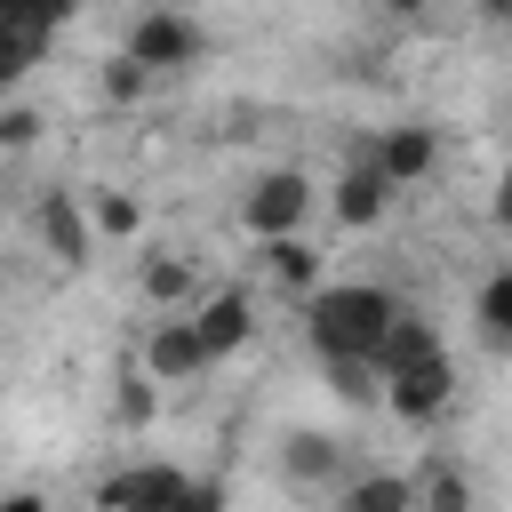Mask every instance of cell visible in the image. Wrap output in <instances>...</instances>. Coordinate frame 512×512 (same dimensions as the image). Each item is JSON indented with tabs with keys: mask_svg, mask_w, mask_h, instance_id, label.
<instances>
[{
	"mask_svg": "<svg viewBox=\"0 0 512 512\" xmlns=\"http://www.w3.org/2000/svg\"><path fill=\"white\" fill-rule=\"evenodd\" d=\"M392 320H400V296L384 280H320L304 296V344L320 360H368Z\"/></svg>",
	"mask_w": 512,
	"mask_h": 512,
	"instance_id": "cell-1",
	"label": "cell"
},
{
	"mask_svg": "<svg viewBox=\"0 0 512 512\" xmlns=\"http://www.w3.org/2000/svg\"><path fill=\"white\" fill-rule=\"evenodd\" d=\"M80 0H0V104L32 80V64L48 56V40L72 24Z\"/></svg>",
	"mask_w": 512,
	"mask_h": 512,
	"instance_id": "cell-2",
	"label": "cell"
},
{
	"mask_svg": "<svg viewBox=\"0 0 512 512\" xmlns=\"http://www.w3.org/2000/svg\"><path fill=\"white\" fill-rule=\"evenodd\" d=\"M120 56H128V64H144L152 80H168V72H192V64L208 56V32H200L184 8H144V16L128 24Z\"/></svg>",
	"mask_w": 512,
	"mask_h": 512,
	"instance_id": "cell-3",
	"label": "cell"
},
{
	"mask_svg": "<svg viewBox=\"0 0 512 512\" xmlns=\"http://www.w3.org/2000/svg\"><path fill=\"white\" fill-rule=\"evenodd\" d=\"M312 200H320V184L304 168H256V184L240 192V224L256 240H280V232H304L312 224Z\"/></svg>",
	"mask_w": 512,
	"mask_h": 512,
	"instance_id": "cell-4",
	"label": "cell"
},
{
	"mask_svg": "<svg viewBox=\"0 0 512 512\" xmlns=\"http://www.w3.org/2000/svg\"><path fill=\"white\" fill-rule=\"evenodd\" d=\"M392 192H400V184H392V176L376 168V152L360 144V152L336 168V184H328V216H336L344 232H376L384 208H392Z\"/></svg>",
	"mask_w": 512,
	"mask_h": 512,
	"instance_id": "cell-5",
	"label": "cell"
},
{
	"mask_svg": "<svg viewBox=\"0 0 512 512\" xmlns=\"http://www.w3.org/2000/svg\"><path fill=\"white\" fill-rule=\"evenodd\" d=\"M32 240H40V256L48 264H64V272H80L88 256H96V232H88V200L80 192H40V208H32Z\"/></svg>",
	"mask_w": 512,
	"mask_h": 512,
	"instance_id": "cell-6",
	"label": "cell"
},
{
	"mask_svg": "<svg viewBox=\"0 0 512 512\" xmlns=\"http://www.w3.org/2000/svg\"><path fill=\"white\" fill-rule=\"evenodd\" d=\"M448 400H456V368H448V352H424L416 368H400V376H384V408L400 416V424H440L448 416Z\"/></svg>",
	"mask_w": 512,
	"mask_h": 512,
	"instance_id": "cell-7",
	"label": "cell"
},
{
	"mask_svg": "<svg viewBox=\"0 0 512 512\" xmlns=\"http://www.w3.org/2000/svg\"><path fill=\"white\" fill-rule=\"evenodd\" d=\"M184 464H120V472H104L96 480V512H168L176 496H184Z\"/></svg>",
	"mask_w": 512,
	"mask_h": 512,
	"instance_id": "cell-8",
	"label": "cell"
},
{
	"mask_svg": "<svg viewBox=\"0 0 512 512\" xmlns=\"http://www.w3.org/2000/svg\"><path fill=\"white\" fill-rule=\"evenodd\" d=\"M208 368H216V360H208L192 312H160L152 336H144V376H152V384H192V376H208Z\"/></svg>",
	"mask_w": 512,
	"mask_h": 512,
	"instance_id": "cell-9",
	"label": "cell"
},
{
	"mask_svg": "<svg viewBox=\"0 0 512 512\" xmlns=\"http://www.w3.org/2000/svg\"><path fill=\"white\" fill-rule=\"evenodd\" d=\"M192 328H200L208 360H232V352L256 336V304H248V288H208V296L192 304Z\"/></svg>",
	"mask_w": 512,
	"mask_h": 512,
	"instance_id": "cell-10",
	"label": "cell"
},
{
	"mask_svg": "<svg viewBox=\"0 0 512 512\" xmlns=\"http://www.w3.org/2000/svg\"><path fill=\"white\" fill-rule=\"evenodd\" d=\"M136 296H144L152 312H192L208 288H200V264H192V256H176V248H152V256L136 264Z\"/></svg>",
	"mask_w": 512,
	"mask_h": 512,
	"instance_id": "cell-11",
	"label": "cell"
},
{
	"mask_svg": "<svg viewBox=\"0 0 512 512\" xmlns=\"http://www.w3.org/2000/svg\"><path fill=\"white\" fill-rule=\"evenodd\" d=\"M368 152H376V168H384L392 184H424V176L440 168V136H432L424 120H400V128L368 136Z\"/></svg>",
	"mask_w": 512,
	"mask_h": 512,
	"instance_id": "cell-12",
	"label": "cell"
},
{
	"mask_svg": "<svg viewBox=\"0 0 512 512\" xmlns=\"http://www.w3.org/2000/svg\"><path fill=\"white\" fill-rule=\"evenodd\" d=\"M280 472H288L296 488H336V480H344V440L296 424V432H280Z\"/></svg>",
	"mask_w": 512,
	"mask_h": 512,
	"instance_id": "cell-13",
	"label": "cell"
},
{
	"mask_svg": "<svg viewBox=\"0 0 512 512\" xmlns=\"http://www.w3.org/2000/svg\"><path fill=\"white\" fill-rule=\"evenodd\" d=\"M256 248H264V272H272V288H280V296H296V304H304V296L328 280V256H320L304 232H280V240H256Z\"/></svg>",
	"mask_w": 512,
	"mask_h": 512,
	"instance_id": "cell-14",
	"label": "cell"
},
{
	"mask_svg": "<svg viewBox=\"0 0 512 512\" xmlns=\"http://www.w3.org/2000/svg\"><path fill=\"white\" fill-rule=\"evenodd\" d=\"M328 512H416V480L408 472H360V480L336 488Z\"/></svg>",
	"mask_w": 512,
	"mask_h": 512,
	"instance_id": "cell-15",
	"label": "cell"
},
{
	"mask_svg": "<svg viewBox=\"0 0 512 512\" xmlns=\"http://www.w3.org/2000/svg\"><path fill=\"white\" fill-rule=\"evenodd\" d=\"M80 200H88V232H96V240H120V248H128V240H144V200H136V192L88 184Z\"/></svg>",
	"mask_w": 512,
	"mask_h": 512,
	"instance_id": "cell-16",
	"label": "cell"
},
{
	"mask_svg": "<svg viewBox=\"0 0 512 512\" xmlns=\"http://www.w3.org/2000/svg\"><path fill=\"white\" fill-rule=\"evenodd\" d=\"M416 480V512H472L480 504V488H472V472L464 464H448V456H432L424 472H408Z\"/></svg>",
	"mask_w": 512,
	"mask_h": 512,
	"instance_id": "cell-17",
	"label": "cell"
},
{
	"mask_svg": "<svg viewBox=\"0 0 512 512\" xmlns=\"http://www.w3.org/2000/svg\"><path fill=\"white\" fill-rule=\"evenodd\" d=\"M472 328H480V344H488L496 360H512V264L480 280V296H472Z\"/></svg>",
	"mask_w": 512,
	"mask_h": 512,
	"instance_id": "cell-18",
	"label": "cell"
},
{
	"mask_svg": "<svg viewBox=\"0 0 512 512\" xmlns=\"http://www.w3.org/2000/svg\"><path fill=\"white\" fill-rule=\"evenodd\" d=\"M152 416H160V384H152L144 368H128V376L112 384V424H120V432H144Z\"/></svg>",
	"mask_w": 512,
	"mask_h": 512,
	"instance_id": "cell-19",
	"label": "cell"
},
{
	"mask_svg": "<svg viewBox=\"0 0 512 512\" xmlns=\"http://www.w3.org/2000/svg\"><path fill=\"white\" fill-rule=\"evenodd\" d=\"M328 368V392L344 400V408H368V400H384V376H376V360H320Z\"/></svg>",
	"mask_w": 512,
	"mask_h": 512,
	"instance_id": "cell-20",
	"label": "cell"
},
{
	"mask_svg": "<svg viewBox=\"0 0 512 512\" xmlns=\"http://www.w3.org/2000/svg\"><path fill=\"white\" fill-rule=\"evenodd\" d=\"M152 88H160V80H152L144 64H128V56H112V64H104V96H112V104H144Z\"/></svg>",
	"mask_w": 512,
	"mask_h": 512,
	"instance_id": "cell-21",
	"label": "cell"
},
{
	"mask_svg": "<svg viewBox=\"0 0 512 512\" xmlns=\"http://www.w3.org/2000/svg\"><path fill=\"white\" fill-rule=\"evenodd\" d=\"M40 128H48V120H40L32 104H16V96L0 104V152H32V144H40Z\"/></svg>",
	"mask_w": 512,
	"mask_h": 512,
	"instance_id": "cell-22",
	"label": "cell"
},
{
	"mask_svg": "<svg viewBox=\"0 0 512 512\" xmlns=\"http://www.w3.org/2000/svg\"><path fill=\"white\" fill-rule=\"evenodd\" d=\"M168 512H224V480H184V496Z\"/></svg>",
	"mask_w": 512,
	"mask_h": 512,
	"instance_id": "cell-23",
	"label": "cell"
},
{
	"mask_svg": "<svg viewBox=\"0 0 512 512\" xmlns=\"http://www.w3.org/2000/svg\"><path fill=\"white\" fill-rule=\"evenodd\" d=\"M472 16H480L488 32H512V0H472Z\"/></svg>",
	"mask_w": 512,
	"mask_h": 512,
	"instance_id": "cell-24",
	"label": "cell"
},
{
	"mask_svg": "<svg viewBox=\"0 0 512 512\" xmlns=\"http://www.w3.org/2000/svg\"><path fill=\"white\" fill-rule=\"evenodd\" d=\"M488 216H496V232H512V168L496 176V200H488Z\"/></svg>",
	"mask_w": 512,
	"mask_h": 512,
	"instance_id": "cell-25",
	"label": "cell"
},
{
	"mask_svg": "<svg viewBox=\"0 0 512 512\" xmlns=\"http://www.w3.org/2000/svg\"><path fill=\"white\" fill-rule=\"evenodd\" d=\"M0 512H48V496H40V488H8V496H0Z\"/></svg>",
	"mask_w": 512,
	"mask_h": 512,
	"instance_id": "cell-26",
	"label": "cell"
},
{
	"mask_svg": "<svg viewBox=\"0 0 512 512\" xmlns=\"http://www.w3.org/2000/svg\"><path fill=\"white\" fill-rule=\"evenodd\" d=\"M384 16H424V0H376Z\"/></svg>",
	"mask_w": 512,
	"mask_h": 512,
	"instance_id": "cell-27",
	"label": "cell"
}]
</instances>
